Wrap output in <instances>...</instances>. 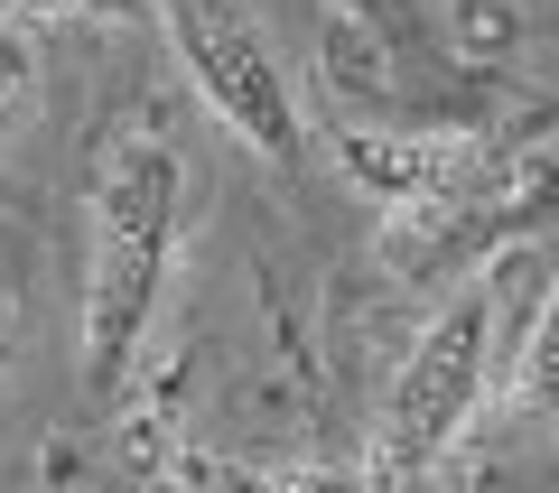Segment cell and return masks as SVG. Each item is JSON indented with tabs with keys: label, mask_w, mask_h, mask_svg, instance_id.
<instances>
[{
	"label": "cell",
	"mask_w": 559,
	"mask_h": 493,
	"mask_svg": "<svg viewBox=\"0 0 559 493\" xmlns=\"http://www.w3.org/2000/svg\"><path fill=\"white\" fill-rule=\"evenodd\" d=\"M205 205V168L159 112L121 121L94 158V270H84V400H112Z\"/></svg>",
	"instance_id": "6da1fadb"
},
{
	"label": "cell",
	"mask_w": 559,
	"mask_h": 493,
	"mask_svg": "<svg viewBox=\"0 0 559 493\" xmlns=\"http://www.w3.org/2000/svg\"><path fill=\"white\" fill-rule=\"evenodd\" d=\"M485 373H495V289L476 279V289H457L429 326H419V345L401 354L392 392H382V419H373V456H364V466L392 474V484L448 466L457 437L476 429V410H485Z\"/></svg>",
	"instance_id": "7a4b0ae2"
},
{
	"label": "cell",
	"mask_w": 559,
	"mask_h": 493,
	"mask_svg": "<svg viewBox=\"0 0 559 493\" xmlns=\"http://www.w3.org/2000/svg\"><path fill=\"white\" fill-rule=\"evenodd\" d=\"M168 28H178V57L224 131L242 149H261L271 168H299L308 131H299V94H289V65H280L271 28L242 0H168Z\"/></svg>",
	"instance_id": "3957f363"
},
{
	"label": "cell",
	"mask_w": 559,
	"mask_h": 493,
	"mask_svg": "<svg viewBox=\"0 0 559 493\" xmlns=\"http://www.w3.org/2000/svg\"><path fill=\"white\" fill-rule=\"evenodd\" d=\"M336 168L373 205L401 215H448L466 196V178L485 168V149L466 131H336Z\"/></svg>",
	"instance_id": "277c9868"
},
{
	"label": "cell",
	"mask_w": 559,
	"mask_h": 493,
	"mask_svg": "<svg viewBox=\"0 0 559 493\" xmlns=\"http://www.w3.org/2000/svg\"><path fill=\"white\" fill-rule=\"evenodd\" d=\"M503 410H513V429H532V437L559 429V289H550V308L532 316V336H522V354H513Z\"/></svg>",
	"instance_id": "5b68a950"
},
{
	"label": "cell",
	"mask_w": 559,
	"mask_h": 493,
	"mask_svg": "<svg viewBox=\"0 0 559 493\" xmlns=\"http://www.w3.org/2000/svg\"><path fill=\"white\" fill-rule=\"evenodd\" d=\"M38 121V28L0 20V149Z\"/></svg>",
	"instance_id": "8992f818"
},
{
	"label": "cell",
	"mask_w": 559,
	"mask_h": 493,
	"mask_svg": "<svg viewBox=\"0 0 559 493\" xmlns=\"http://www.w3.org/2000/svg\"><path fill=\"white\" fill-rule=\"evenodd\" d=\"M131 10H159V0H0V20H131Z\"/></svg>",
	"instance_id": "52a82bcc"
},
{
	"label": "cell",
	"mask_w": 559,
	"mask_h": 493,
	"mask_svg": "<svg viewBox=\"0 0 559 493\" xmlns=\"http://www.w3.org/2000/svg\"><path fill=\"white\" fill-rule=\"evenodd\" d=\"M20 345H28V316L10 308V298H0V373H10V363H20Z\"/></svg>",
	"instance_id": "ba28073f"
}]
</instances>
